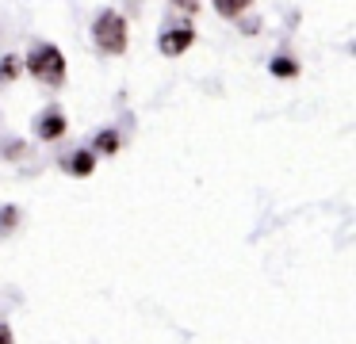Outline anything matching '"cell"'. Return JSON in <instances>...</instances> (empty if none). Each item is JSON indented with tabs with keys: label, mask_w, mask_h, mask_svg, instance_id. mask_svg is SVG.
<instances>
[{
	"label": "cell",
	"mask_w": 356,
	"mask_h": 344,
	"mask_svg": "<svg viewBox=\"0 0 356 344\" xmlns=\"http://www.w3.org/2000/svg\"><path fill=\"white\" fill-rule=\"evenodd\" d=\"M27 69H31L42 84H62V76H65L62 50H58V46H35L31 58H27Z\"/></svg>",
	"instance_id": "6da1fadb"
},
{
	"label": "cell",
	"mask_w": 356,
	"mask_h": 344,
	"mask_svg": "<svg viewBox=\"0 0 356 344\" xmlns=\"http://www.w3.org/2000/svg\"><path fill=\"white\" fill-rule=\"evenodd\" d=\"M92 35H96V46H100L104 54H123V46H127V23H123V15H119V12H104L100 19H96Z\"/></svg>",
	"instance_id": "7a4b0ae2"
},
{
	"label": "cell",
	"mask_w": 356,
	"mask_h": 344,
	"mask_svg": "<svg viewBox=\"0 0 356 344\" xmlns=\"http://www.w3.org/2000/svg\"><path fill=\"white\" fill-rule=\"evenodd\" d=\"M192 46V31L188 27H177V31H169V35H161V54H180V50H188Z\"/></svg>",
	"instance_id": "3957f363"
},
{
	"label": "cell",
	"mask_w": 356,
	"mask_h": 344,
	"mask_svg": "<svg viewBox=\"0 0 356 344\" xmlns=\"http://www.w3.org/2000/svg\"><path fill=\"white\" fill-rule=\"evenodd\" d=\"M65 134V119L62 111H47L39 119V138H62Z\"/></svg>",
	"instance_id": "277c9868"
},
{
	"label": "cell",
	"mask_w": 356,
	"mask_h": 344,
	"mask_svg": "<svg viewBox=\"0 0 356 344\" xmlns=\"http://www.w3.org/2000/svg\"><path fill=\"white\" fill-rule=\"evenodd\" d=\"M70 172H77V176H85V172H92V153H73L70 157Z\"/></svg>",
	"instance_id": "5b68a950"
},
{
	"label": "cell",
	"mask_w": 356,
	"mask_h": 344,
	"mask_svg": "<svg viewBox=\"0 0 356 344\" xmlns=\"http://www.w3.org/2000/svg\"><path fill=\"white\" fill-rule=\"evenodd\" d=\"M215 8H218L222 15H241V12L249 8V0H215Z\"/></svg>",
	"instance_id": "8992f818"
},
{
	"label": "cell",
	"mask_w": 356,
	"mask_h": 344,
	"mask_svg": "<svg viewBox=\"0 0 356 344\" xmlns=\"http://www.w3.org/2000/svg\"><path fill=\"white\" fill-rule=\"evenodd\" d=\"M96 149H104V153H115V149H119V134H111V130H104V134L96 138Z\"/></svg>",
	"instance_id": "52a82bcc"
},
{
	"label": "cell",
	"mask_w": 356,
	"mask_h": 344,
	"mask_svg": "<svg viewBox=\"0 0 356 344\" xmlns=\"http://www.w3.org/2000/svg\"><path fill=\"white\" fill-rule=\"evenodd\" d=\"M272 73H276V76H291V73H295V61L276 58V61H272Z\"/></svg>",
	"instance_id": "ba28073f"
},
{
	"label": "cell",
	"mask_w": 356,
	"mask_h": 344,
	"mask_svg": "<svg viewBox=\"0 0 356 344\" xmlns=\"http://www.w3.org/2000/svg\"><path fill=\"white\" fill-rule=\"evenodd\" d=\"M16 69H19L16 58H4V69H0V76H4V81H12V76H16Z\"/></svg>",
	"instance_id": "9c48e42d"
},
{
	"label": "cell",
	"mask_w": 356,
	"mask_h": 344,
	"mask_svg": "<svg viewBox=\"0 0 356 344\" xmlns=\"http://www.w3.org/2000/svg\"><path fill=\"white\" fill-rule=\"evenodd\" d=\"M12 222H16V211H12V206H4V211H0V229H8Z\"/></svg>",
	"instance_id": "30bf717a"
},
{
	"label": "cell",
	"mask_w": 356,
	"mask_h": 344,
	"mask_svg": "<svg viewBox=\"0 0 356 344\" xmlns=\"http://www.w3.org/2000/svg\"><path fill=\"white\" fill-rule=\"evenodd\" d=\"M172 4L184 8V12H195V8H200V0H172Z\"/></svg>",
	"instance_id": "8fae6325"
},
{
	"label": "cell",
	"mask_w": 356,
	"mask_h": 344,
	"mask_svg": "<svg viewBox=\"0 0 356 344\" xmlns=\"http://www.w3.org/2000/svg\"><path fill=\"white\" fill-rule=\"evenodd\" d=\"M0 344H12V333H8V325L0 321Z\"/></svg>",
	"instance_id": "7c38bea8"
}]
</instances>
